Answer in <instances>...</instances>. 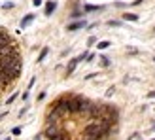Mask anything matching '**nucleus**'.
I'll list each match as a JSON object with an SVG mask.
<instances>
[{"instance_id": "4468645a", "label": "nucleus", "mask_w": 155, "mask_h": 140, "mask_svg": "<svg viewBox=\"0 0 155 140\" xmlns=\"http://www.w3.org/2000/svg\"><path fill=\"white\" fill-rule=\"evenodd\" d=\"M15 99H17V93H13V95H10V99H8V100H6V102H8V104H11V102H13V100H15Z\"/></svg>"}, {"instance_id": "412c9836", "label": "nucleus", "mask_w": 155, "mask_h": 140, "mask_svg": "<svg viewBox=\"0 0 155 140\" xmlns=\"http://www.w3.org/2000/svg\"><path fill=\"white\" fill-rule=\"evenodd\" d=\"M6 140H10V138H6Z\"/></svg>"}, {"instance_id": "ddd939ff", "label": "nucleus", "mask_w": 155, "mask_h": 140, "mask_svg": "<svg viewBox=\"0 0 155 140\" xmlns=\"http://www.w3.org/2000/svg\"><path fill=\"white\" fill-rule=\"evenodd\" d=\"M100 62H102V66H110V59H106V57H102Z\"/></svg>"}, {"instance_id": "20e7f679", "label": "nucleus", "mask_w": 155, "mask_h": 140, "mask_svg": "<svg viewBox=\"0 0 155 140\" xmlns=\"http://www.w3.org/2000/svg\"><path fill=\"white\" fill-rule=\"evenodd\" d=\"M85 25H87L85 21H74V23L68 25V30H80V29H83Z\"/></svg>"}, {"instance_id": "1a4fd4ad", "label": "nucleus", "mask_w": 155, "mask_h": 140, "mask_svg": "<svg viewBox=\"0 0 155 140\" xmlns=\"http://www.w3.org/2000/svg\"><path fill=\"white\" fill-rule=\"evenodd\" d=\"M47 53H49V47H44V49L40 51V55H38V62H42L46 57H47Z\"/></svg>"}, {"instance_id": "4be33fe9", "label": "nucleus", "mask_w": 155, "mask_h": 140, "mask_svg": "<svg viewBox=\"0 0 155 140\" xmlns=\"http://www.w3.org/2000/svg\"><path fill=\"white\" fill-rule=\"evenodd\" d=\"M151 140H155V138H151Z\"/></svg>"}, {"instance_id": "6ab92c4d", "label": "nucleus", "mask_w": 155, "mask_h": 140, "mask_svg": "<svg viewBox=\"0 0 155 140\" xmlns=\"http://www.w3.org/2000/svg\"><path fill=\"white\" fill-rule=\"evenodd\" d=\"M6 116H8V114H0V121H2V119H4V117H6Z\"/></svg>"}, {"instance_id": "7ed1b4c3", "label": "nucleus", "mask_w": 155, "mask_h": 140, "mask_svg": "<svg viewBox=\"0 0 155 140\" xmlns=\"http://www.w3.org/2000/svg\"><path fill=\"white\" fill-rule=\"evenodd\" d=\"M8 44H11V38L8 36V32H6L4 29H0V47L8 46Z\"/></svg>"}, {"instance_id": "5701e85b", "label": "nucleus", "mask_w": 155, "mask_h": 140, "mask_svg": "<svg viewBox=\"0 0 155 140\" xmlns=\"http://www.w3.org/2000/svg\"><path fill=\"white\" fill-rule=\"evenodd\" d=\"M153 61H155V59H153Z\"/></svg>"}, {"instance_id": "9b49d317", "label": "nucleus", "mask_w": 155, "mask_h": 140, "mask_svg": "<svg viewBox=\"0 0 155 140\" xmlns=\"http://www.w3.org/2000/svg\"><path fill=\"white\" fill-rule=\"evenodd\" d=\"M96 47H98V49H106V47H110V42H108V40L98 42V44H96Z\"/></svg>"}, {"instance_id": "dca6fc26", "label": "nucleus", "mask_w": 155, "mask_h": 140, "mask_svg": "<svg viewBox=\"0 0 155 140\" xmlns=\"http://www.w3.org/2000/svg\"><path fill=\"white\" fill-rule=\"evenodd\" d=\"M87 44H89V46H93V44H96V38H95V36H91V38L87 40Z\"/></svg>"}, {"instance_id": "aec40b11", "label": "nucleus", "mask_w": 155, "mask_h": 140, "mask_svg": "<svg viewBox=\"0 0 155 140\" xmlns=\"http://www.w3.org/2000/svg\"><path fill=\"white\" fill-rule=\"evenodd\" d=\"M153 131H155V125H153Z\"/></svg>"}, {"instance_id": "423d86ee", "label": "nucleus", "mask_w": 155, "mask_h": 140, "mask_svg": "<svg viewBox=\"0 0 155 140\" xmlns=\"http://www.w3.org/2000/svg\"><path fill=\"white\" fill-rule=\"evenodd\" d=\"M55 8H57V4H55L53 0H49V2H46V15H51V13L55 11Z\"/></svg>"}, {"instance_id": "2eb2a0df", "label": "nucleus", "mask_w": 155, "mask_h": 140, "mask_svg": "<svg viewBox=\"0 0 155 140\" xmlns=\"http://www.w3.org/2000/svg\"><path fill=\"white\" fill-rule=\"evenodd\" d=\"M2 8H6V10H10V8H13V2H4V4H2Z\"/></svg>"}, {"instance_id": "f257e3e1", "label": "nucleus", "mask_w": 155, "mask_h": 140, "mask_svg": "<svg viewBox=\"0 0 155 140\" xmlns=\"http://www.w3.org/2000/svg\"><path fill=\"white\" fill-rule=\"evenodd\" d=\"M66 108L70 114H80L81 112V97H66Z\"/></svg>"}, {"instance_id": "f03ea898", "label": "nucleus", "mask_w": 155, "mask_h": 140, "mask_svg": "<svg viewBox=\"0 0 155 140\" xmlns=\"http://www.w3.org/2000/svg\"><path fill=\"white\" fill-rule=\"evenodd\" d=\"M62 131H65V129H62L61 121H59V123H47L44 135H46V138H53V136H57L59 132H62Z\"/></svg>"}, {"instance_id": "f8f14e48", "label": "nucleus", "mask_w": 155, "mask_h": 140, "mask_svg": "<svg viewBox=\"0 0 155 140\" xmlns=\"http://www.w3.org/2000/svg\"><path fill=\"white\" fill-rule=\"evenodd\" d=\"M11 132H13L15 136H19L21 132H23V129H21V127H13V129H11Z\"/></svg>"}, {"instance_id": "9d476101", "label": "nucleus", "mask_w": 155, "mask_h": 140, "mask_svg": "<svg viewBox=\"0 0 155 140\" xmlns=\"http://www.w3.org/2000/svg\"><path fill=\"white\" fill-rule=\"evenodd\" d=\"M123 19L125 21H138V15H136V13H125Z\"/></svg>"}, {"instance_id": "a211bd4d", "label": "nucleus", "mask_w": 155, "mask_h": 140, "mask_svg": "<svg viewBox=\"0 0 155 140\" xmlns=\"http://www.w3.org/2000/svg\"><path fill=\"white\" fill-rule=\"evenodd\" d=\"M32 4H34V6H40V4H42V0H32Z\"/></svg>"}, {"instance_id": "39448f33", "label": "nucleus", "mask_w": 155, "mask_h": 140, "mask_svg": "<svg viewBox=\"0 0 155 140\" xmlns=\"http://www.w3.org/2000/svg\"><path fill=\"white\" fill-rule=\"evenodd\" d=\"M78 62H80V61H78V57H76V59H72V61L68 62V66H66V74H68V76H70V74H72L74 70H76V66H78Z\"/></svg>"}, {"instance_id": "6e6552de", "label": "nucleus", "mask_w": 155, "mask_h": 140, "mask_svg": "<svg viewBox=\"0 0 155 140\" xmlns=\"http://www.w3.org/2000/svg\"><path fill=\"white\" fill-rule=\"evenodd\" d=\"M85 11H100V10H104V6H95V4H87L85 8H83Z\"/></svg>"}, {"instance_id": "0eeeda50", "label": "nucleus", "mask_w": 155, "mask_h": 140, "mask_svg": "<svg viewBox=\"0 0 155 140\" xmlns=\"http://www.w3.org/2000/svg\"><path fill=\"white\" fill-rule=\"evenodd\" d=\"M32 21H34V15H32V13H29V15H25V17H23V21H21V27L25 29V27H29Z\"/></svg>"}, {"instance_id": "f3484780", "label": "nucleus", "mask_w": 155, "mask_h": 140, "mask_svg": "<svg viewBox=\"0 0 155 140\" xmlns=\"http://www.w3.org/2000/svg\"><path fill=\"white\" fill-rule=\"evenodd\" d=\"M108 25H110V27H119V25H121V23H119V21H110Z\"/></svg>"}]
</instances>
